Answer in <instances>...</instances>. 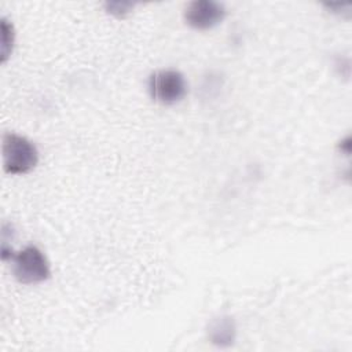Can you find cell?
Here are the masks:
<instances>
[{
  "mask_svg": "<svg viewBox=\"0 0 352 352\" xmlns=\"http://www.w3.org/2000/svg\"><path fill=\"white\" fill-rule=\"evenodd\" d=\"M104 7L109 14L122 18L131 12V10L133 8V4H131V3H106Z\"/></svg>",
  "mask_w": 352,
  "mask_h": 352,
  "instance_id": "52a82bcc",
  "label": "cell"
},
{
  "mask_svg": "<svg viewBox=\"0 0 352 352\" xmlns=\"http://www.w3.org/2000/svg\"><path fill=\"white\" fill-rule=\"evenodd\" d=\"M14 43H15L14 26L6 16H3L1 18V50H0L1 63H6L11 56Z\"/></svg>",
  "mask_w": 352,
  "mask_h": 352,
  "instance_id": "8992f818",
  "label": "cell"
},
{
  "mask_svg": "<svg viewBox=\"0 0 352 352\" xmlns=\"http://www.w3.org/2000/svg\"><path fill=\"white\" fill-rule=\"evenodd\" d=\"M10 261L14 278L22 285H37L51 276L50 261L36 245H28L14 253Z\"/></svg>",
  "mask_w": 352,
  "mask_h": 352,
  "instance_id": "7a4b0ae2",
  "label": "cell"
},
{
  "mask_svg": "<svg viewBox=\"0 0 352 352\" xmlns=\"http://www.w3.org/2000/svg\"><path fill=\"white\" fill-rule=\"evenodd\" d=\"M206 336L208 340L219 348L231 346L236 338V324L234 318L230 315H219L210 319L206 327Z\"/></svg>",
  "mask_w": 352,
  "mask_h": 352,
  "instance_id": "5b68a950",
  "label": "cell"
},
{
  "mask_svg": "<svg viewBox=\"0 0 352 352\" xmlns=\"http://www.w3.org/2000/svg\"><path fill=\"white\" fill-rule=\"evenodd\" d=\"M188 91L184 74L176 69L155 70L148 77V94L151 99L164 106L182 102Z\"/></svg>",
  "mask_w": 352,
  "mask_h": 352,
  "instance_id": "3957f363",
  "label": "cell"
},
{
  "mask_svg": "<svg viewBox=\"0 0 352 352\" xmlns=\"http://www.w3.org/2000/svg\"><path fill=\"white\" fill-rule=\"evenodd\" d=\"M3 169L10 175H25L38 164V150L26 136L7 132L1 139Z\"/></svg>",
  "mask_w": 352,
  "mask_h": 352,
  "instance_id": "6da1fadb",
  "label": "cell"
},
{
  "mask_svg": "<svg viewBox=\"0 0 352 352\" xmlns=\"http://www.w3.org/2000/svg\"><path fill=\"white\" fill-rule=\"evenodd\" d=\"M224 4L214 0H194L190 1L184 11V22L195 30H209L220 25L226 18Z\"/></svg>",
  "mask_w": 352,
  "mask_h": 352,
  "instance_id": "277c9868",
  "label": "cell"
}]
</instances>
